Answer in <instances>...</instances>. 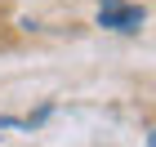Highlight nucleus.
<instances>
[{"label":"nucleus","instance_id":"nucleus-1","mask_svg":"<svg viewBox=\"0 0 156 147\" xmlns=\"http://www.w3.org/2000/svg\"><path fill=\"white\" fill-rule=\"evenodd\" d=\"M143 5H103L98 9V27H112V31H138L143 27Z\"/></svg>","mask_w":156,"mask_h":147},{"label":"nucleus","instance_id":"nucleus-2","mask_svg":"<svg viewBox=\"0 0 156 147\" xmlns=\"http://www.w3.org/2000/svg\"><path fill=\"white\" fill-rule=\"evenodd\" d=\"M147 147H156V129H152V134H147Z\"/></svg>","mask_w":156,"mask_h":147},{"label":"nucleus","instance_id":"nucleus-3","mask_svg":"<svg viewBox=\"0 0 156 147\" xmlns=\"http://www.w3.org/2000/svg\"><path fill=\"white\" fill-rule=\"evenodd\" d=\"M103 5H120V0H103Z\"/></svg>","mask_w":156,"mask_h":147}]
</instances>
